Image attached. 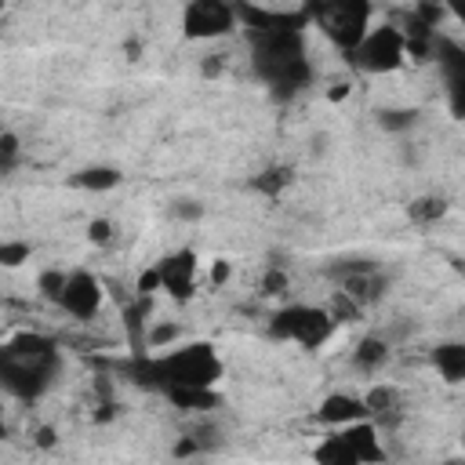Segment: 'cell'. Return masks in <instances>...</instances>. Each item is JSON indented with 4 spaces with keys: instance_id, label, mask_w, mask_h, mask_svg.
<instances>
[{
    "instance_id": "cell-33",
    "label": "cell",
    "mask_w": 465,
    "mask_h": 465,
    "mask_svg": "<svg viewBox=\"0 0 465 465\" xmlns=\"http://www.w3.org/2000/svg\"><path fill=\"white\" fill-rule=\"evenodd\" d=\"M349 91H352V87H349L345 80H338V84L327 91V98H331V102H341V98H349Z\"/></svg>"
},
{
    "instance_id": "cell-30",
    "label": "cell",
    "mask_w": 465,
    "mask_h": 465,
    "mask_svg": "<svg viewBox=\"0 0 465 465\" xmlns=\"http://www.w3.org/2000/svg\"><path fill=\"white\" fill-rule=\"evenodd\" d=\"M134 291H138V298H153V294L160 291V272H156V265H149V269L138 276Z\"/></svg>"
},
{
    "instance_id": "cell-6",
    "label": "cell",
    "mask_w": 465,
    "mask_h": 465,
    "mask_svg": "<svg viewBox=\"0 0 465 465\" xmlns=\"http://www.w3.org/2000/svg\"><path fill=\"white\" fill-rule=\"evenodd\" d=\"M349 58L356 69L381 76V73H396L407 62V44H403L400 29L385 22V25H371L367 36L349 51Z\"/></svg>"
},
{
    "instance_id": "cell-36",
    "label": "cell",
    "mask_w": 465,
    "mask_h": 465,
    "mask_svg": "<svg viewBox=\"0 0 465 465\" xmlns=\"http://www.w3.org/2000/svg\"><path fill=\"white\" fill-rule=\"evenodd\" d=\"M7 436V421H4V414H0V440Z\"/></svg>"
},
{
    "instance_id": "cell-29",
    "label": "cell",
    "mask_w": 465,
    "mask_h": 465,
    "mask_svg": "<svg viewBox=\"0 0 465 465\" xmlns=\"http://www.w3.org/2000/svg\"><path fill=\"white\" fill-rule=\"evenodd\" d=\"M287 283H291V280H287L283 269H269V272L262 276V294H265V298H276V294L287 291Z\"/></svg>"
},
{
    "instance_id": "cell-28",
    "label": "cell",
    "mask_w": 465,
    "mask_h": 465,
    "mask_svg": "<svg viewBox=\"0 0 465 465\" xmlns=\"http://www.w3.org/2000/svg\"><path fill=\"white\" fill-rule=\"evenodd\" d=\"M113 240H116V225H113V218H91V222H87V243L105 247V243H113Z\"/></svg>"
},
{
    "instance_id": "cell-24",
    "label": "cell",
    "mask_w": 465,
    "mask_h": 465,
    "mask_svg": "<svg viewBox=\"0 0 465 465\" xmlns=\"http://www.w3.org/2000/svg\"><path fill=\"white\" fill-rule=\"evenodd\" d=\"M251 185H254L258 193H265V196H280V193L291 185V171H287V167H269V171H262Z\"/></svg>"
},
{
    "instance_id": "cell-2",
    "label": "cell",
    "mask_w": 465,
    "mask_h": 465,
    "mask_svg": "<svg viewBox=\"0 0 465 465\" xmlns=\"http://www.w3.org/2000/svg\"><path fill=\"white\" fill-rule=\"evenodd\" d=\"M225 374V360L211 341H185L156 356H138L134 363V381L156 392H174V389H214Z\"/></svg>"
},
{
    "instance_id": "cell-23",
    "label": "cell",
    "mask_w": 465,
    "mask_h": 465,
    "mask_svg": "<svg viewBox=\"0 0 465 465\" xmlns=\"http://www.w3.org/2000/svg\"><path fill=\"white\" fill-rule=\"evenodd\" d=\"M33 258L29 240H0V269H18Z\"/></svg>"
},
{
    "instance_id": "cell-20",
    "label": "cell",
    "mask_w": 465,
    "mask_h": 465,
    "mask_svg": "<svg viewBox=\"0 0 465 465\" xmlns=\"http://www.w3.org/2000/svg\"><path fill=\"white\" fill-rule=\"evenodd\" d=\"M178 338H182V327H178L174 320H156V323L145 327V349L167 352V349L178 345Z\"/></svg>"
},
{
    "instance_id": "cell-16",
    "label": "cell",
    "mask_w": 465,
    "mask_h": 465,
    "mask_svg": "<svg viewBox=\"0 0 465 465\" xmlns=\"http://www.w3.org/2000/svg\"><path fill=\"white\" fill-rule=\"evenodd\" d=\"M312 461H316V465H360V458L352 454V447L345 443V436H341L338 429H331V432L316 443Z\"/></svg>"
},
{
    "instance_id": "cell-3",
    "label": "cell",
    "mask_w": 465,
    "mask_h": 465,
    "mask_svg": "<svg viewBox=\"0 0 465 465\" xmlns=\"http://www.w3.org/2000/svg\"><path fill=\"white\" fill-rule=\"evenodd\" d=\"M62 371V356L47 334H15L0 345V392L40 400Z\"/></svg>"
},
{
    "instance_id": "cell-35",
    "label": "cell",
    "mask_w": 465,
    "mask_h": 465,
    "mask_svg": "<svg viewBox=\"0 0 465 465\" xmlns=\"http://www.w3.org/2000/svg\"><path fill=\"white\" fill-rule=\"evenodd\" d=\"M124 51H127V58H138V54H142V44H138V40L131 36V40L124 44Z\"/></svg>"
},
{
    "instance_id": "cell-25",
    "label": "cell",
    "mask_w": 465,
    "mask_h": 465,
    "mask_svg": "<svg viewBox=\"0 0 465 465\" xmlns=\"http://www.w3.org/2000/svg\"><path fill=\"white\" fill-rule=\"evenodd\" d=\"M65 269H58V265H51V269H44L40 276H36V291H40V298H47V302H58V294H62V287H65Z\"/></svg>"
},
{
    "instance_id": "cell-27",
    "label": "cell",
    "mask_w": 465,
    "mask_h": 465,
    "mask_svg": "<svg viewBox=\"0 0 465 465\" xmlns=\"http://www.w3.org/2000/svg\"><path fill=\"white\" fill-rule=\"evenodd\" d=\"M171 218L174 222H200L203 218V203L193 200V196H178V200H171Z\"/></svg>"
},
{
    "instance_id": "cell-21",
    "label": "cell",
    "mask_w": 465,
    "mask_h": 465,
    "mask_svg": "<svg viewBox=\"0 0 465 465\" xmlns=\"http://www.w3.org/2000/svg\"><path fill=\"white\" fill-rule=\"evenodd\" d=\"M443 214H447V200L443 196H418V200L407 203V218L418 222V225H432Z\"/></svg>"
},
{
    "instance_id": "cell-13",
    "label": "cell",
    "mask_w": 465,
    "mask_h": 465,
    "mask_svg": "<svg viewBox=\"0 0 465 465\" xmlns=\"http://www.w3.org/2000/svg\"><path fill=\"white\" fill-rule=\"evenodd\" d=\"M120 182H124V174L113 163H87V167H80V171L69 174V185L73 189H84V193H113Z\"/></svg>"
},
{
    "instance_id": "cell-18",
    "label": "cell",
    "mask_w": 465,
    "mask_h": 465,
    "mask_svg": "<svg viewBox=\"0 0 465 465\" xmlns=\"http://www.w3.org/2000/svg\"><path fill=\"white\" fill-rule=\"evenodd\" d=\"M396 403H400V392L392 389V385H374L371 392H363V407H367V418L374 421H381L385 414H392L396 411Z\"/></svg>"
},
{
    "instance_id": "cell-5",
    "label": "cell",
    "mask_w": 465,
    "mask_h": 465,
    "mask_svg": "<svg viewBox=\"0 0 465 465\" xmlns=\"http://www.w3.org/2000/svg\"><path fill=\"white\" fill-rule=\"evenodd\" d=\"M309 15L316 18V25L323 29V36L338 47V51H352L367 29H371V18H374V7L363 4V0H331V4H316L309 7Z\"/></svg>"
},
{
    "instance_id": "cell-34",
    "label": "cell",
    "mask_w": 465,
    "mask_h": 465,
    "mask_svg": "<svg viewBox=\"0 0 465 465\" xmlns=\"http://www.w3.org/2000/svg\"><path fill=\"white\" fill-rule=\"evenodd\" d=\"M36 443H40V447H54V429H40V432H36Z\"/></svg>"
},
{
    "instance_id": "cell-12",
    "label": "cell",
    "mask_w": 465,
    "mask_h": 465,
    "mask_svg": "<svg viewBox=\"0 0 465 465\" xmlns=\"http://www.w3.org/2000/svg\"><path fill=\"white\" fill-rule=\"evenodd\" d=\"M341 291H345L356 305H374V302L385 298L389 276H381L378 269H371V272H352V276H341Z\"/></svg>"
},
{
    "instance_id": "cell-15",
    "label": "cell",
    "mask_w": 465,
    "mask_h": 465,
    "mask_svg": "<svg viewBox=\"0 0 465 465\" xmlns=\"http://www.w3.org/2000/svg\"><path fill=\"white\" fill-rule=\"evenodd\" d=\"M432 367L447 385L465 381V341H440L432 349Z\"/></svg>"
},
{
    "instance_id": "cell-14",
    "label": "cell",
    "mask_w": 465,
    "mask_h": 465,
    "mask_svg": "<svg viewBox=\"0 0 465 465\" xmlns=\"http://www.w3.org/2000/svg\"><path fill=\"white\" fill-rule=\"evenodd\" d=\"M389 356H392L389 341H385L381 334H367V338H360L356 349H352V367L363 371V374H378V371H385Z\"/></svg>"
},
{
    "instance_id": "cell-11",
    "label": "cell",
    "mask_w": 465,
    "mask_h": 465,
    "mask_svg": "<svg viewBox=\"0 0 465 465\" xmlns=\"http://www.w3.org/2000/svg\"><path fill=\"white\" fill-rule=\"evenodd\" d=\"M345 436V443L352 447V454L360 458V465H385L389 454H385V443H381V432H378V421H356V425H345L338 429Z\"/></svg>"
},
{
    "instance_id": "cell-26",
    "label": "cell",
    "mask_w": 465,
    "mask_h": 465,
    "mask_svg": "<svg viewBox=\"0 0 465 465\" xmlns=\"http://www.w3.org/2000/svg\"><path fill=\"white\" fill-rule=\"evenodd\" d=\"M22 160V142L11 131H0V174H11Z\"/></svg>"
},
{
    "instance_id": "cell-19",
    "label": "cell",
    "mask_w": 465,
    "mask_h": 465,
    "mask_svg": "<svg viewBox=\"0 0 465 465\" xmlns=\"http://www.w3.org/2000/svg\"><path fill=\"white\" fill-rule=\"evenodd\" d=\"M378 116V127L381 131H389V134H403V131H411L414 124H418V109H411V105H396V109H378L374 113Z\"/></svg>"
},
{
    "instance_id": "cell-8",
    "label": "cell",
    "mask_w": 465,
    "mask_h": 465,
    "mask_svg": "<svg viewBox=\"0 0 465 465\" xmlns=\"http://www.w3.org/2000/svg\"><path fill=\"white\" fill-rule=\"evenodd\" d=\"M102 302H105V287L102 280L91 272V269H69L65 276V287L58 294V309L73 320H94L102 312Z\"/></svg>"
},
{
    "instance_id": "cell-9",
    "label": "cell",
    "mask_w": 465,
    "mask_h": 465,
    "mask_svg": "<svg viewBox=\"0 0 465 465\" xmlns=\"http://www.w3.org/2000/svg\"><path fill=\"white\" fill-rule=\"evenodd\" d=\"M156 272H160V291H167L174 302H189L200 283V258L193 247H178L156 262Z\"/></svg>"
},
{
    "instance_id": "cell-10",
    "label": "cell",
    "mask_w": 465,
    "mask_h": 465,
    "mask_svg": "<svg viewBox=\"0 0 465 465\" xmlns=\"http://www.w3.org/2000/svg\"><path fill=\"white\" fill-rule=\"evenodd\" d=\"M316 421L327 429H345L356 421H367V407L360 392H327L316 407Z\"/></svg>"
},
{
    "instance_id": "cell-1",
    "label": "cell",
    "mask_w": 465,
    "mask_h": 465,
    "mask_svg": "<svg viewBox=\"0 0 465 465\" xmlns=\"http://www.w3.org/2000/svg\"><path fill=\"white\" fill-rule=\"evenodd\" d=\"M236 18H247L254 33V44H251L254 73L272 87V94L280 98L298 94L312 80V65L305 54V36L298 25H291V15L236 7Z\"/></svg>"
},
{
    "instance_id": "cell-37",
    "label": "cell",
    "mask_w": 465,
    "mask_h": 465,
    "mask_svg": "<svg viewBox=\"0 0 465 465\" xmlns=\"http://www.w3.org/2000/svg\"><path fill=\"white\" fill-rule=\"evenodd\" d=\"M443 465H465V461H461V458H450V461H443Z\"/></svg>"
},
{
    "instance_id": "cell-7",
    "label": "cell",
    "mask_w": 465,
    "mask_h": 465,
    "mask_svg": "<svg viewBox=\"0 0 465 465\" xmlns=\"http://www.w3.org/2000/svg\"><path fill=\"white\" fill-rule=\"evenodd\" d=\"M236 7L225 0H193L182 7L185 40H222L236 29Z\"/></svg>"
},
{
    "instance_id": "cell-31",
    "label": "cell",
    "mask_w": 465,
    "mask_h": 465,
    "mask_svg": "<svg viewBox=\"0 0 465 465\" xmlns=\"http://www.w3.org/2000/svg\"><path fill=\"white\" fill-rule=\"evenodd\" d=\"M229 276H232V262H229V258H214V262H211V269H207V280H211V287H222V283H229Z\"/></svg>"
},
{
    "instance_id": "cell-4",
    "label": "cell",
    "mask_w": 465,
    "mask_h": 465,
    "mask_svg": "<svg viewBox=\"0 0 465 465\" xmlns=\"http://www.w3.org/2000/svg\"><path fill=\"white\" fill-rule=\"evenodd\" d=\"M338 323L327 316L323 305H305V302H294V305H283L269 316V338L276 341H294L302 349H323L331 338H334Z\"/></svg>"
},
{
    "instance_id": "cell-22",
    "label": "cell",
    "mask_w": 465,
    "mask_h": 465,
    "mask_svg": "<svg viewBox=\"0 0 465 465\" xmlns=\"http://www.w3.org/2000/svg\"><path fill=\"white\" fill-rule=\"evenodd\" d=\"M323 309H327V316H331L334 323H356V320L363 316V305H356V302H352L345 291H338V294H334V298H331Z\"/></svg>"
},
{
    "instance_id": "cell-17",
    "label": "cell",
    "mask_w": 465,
    "mask_h": 465,
    "mask_svg": "<svg viewBox=\"0 0 465 465\" xmlns=\"http://www.w3.org/2000/svg\"><path fill=\"white\" fill-rule=\"evenodd\" d=\"M167 400L178 411H189V414H207V411L222 407L218 389H174V392H167Z\"/></svg>"
},
{
    "instance_id": "cell-32",
    "label": "cell",
    "mask_w": 465,
    "mask_h": 465,
    "mask_svg": "<svg viewBox=\"0 0 465 465\" xmlns=\"http://www.w3.org/2000/svg\"><path fill=\"white\" fill-rule=\"evenodd\" d=\"M222 69H225V54H207V58L200 62V76H203V80L222 76Z\"/></svg>"
}]
</instances>
